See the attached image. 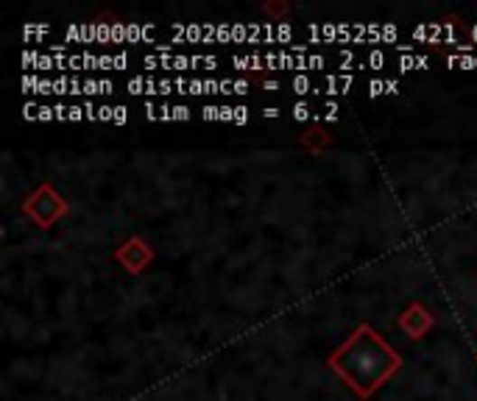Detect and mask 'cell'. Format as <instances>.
Returning <instances> with one entry per match:
<instances>
[{
  "label": "cell",
  "instance_id": "6da1fadb",
  "mask_svg": "<svg viewBox=\"0 0 477 401\" xmlns=\"http://www.w3.org/2000/svg\"><path fill=\"white\" fill-rule=\"evenodd\" d=\"M397 365V354L369 326L358 329L355 338L332 357V368L360 396H369L377 385H383Z\"/></svg>",
  "mask_w": 477,
  "mask_h": 401
},
{
  "label": "cell",
  "instance_id": "7a4b0ae2",
  "mask_svg": "<svg viewBox=\"0 0 477 401\" xmlns=\"http://www.w3.org/2000/svg\"><path fill=\"white\" fill-rule=\"evenodd\" d=\"M413 40H425V42H433V45H461V37L453 23H425V25H416L410 31Z\"/></svg>",
  "mask_w": 477,
  "mask_h": 401
},
{
  "label": "cell",
  "instance_id": "3957f363",
  "mask_svg": "<svg viewBox=\"0 0 477 401\" xmlns=\"http://www.w3.org/2000/svg\"><path fill=\"white\" fill-rule=\"evenodd\" d=\"M65 37H68V42H81V45H92V42H98V23L68 25Z\"/></svg>",
  "mask_w": 477,
  "mask_h": 401
},
{
  "label": "cell",
  "instance_id": "277c9868",
  "mask_svg": "<svg viewBox=\"0 0 477 401\" xmlns=\"http://www.w3.org/2000/svg\"><path fill=\"white\" fill-rule=\"evenodd\" d=\"M154 40V25L151 23H126V42H151Z\"/></svg>",
  "mask_w": 477,
  "mask_h": 401
},
{
  "label": "cell",
  "instance_id": "5b68a950",
  "mask_svg": "<svg viewBox=\"0 0 477 401\" xmlns=\"http://www.w3.org/2000/svg\"><path fill=\"white\" fill-rule=\"evenodd\" d=\"M129 92L132 95H159V81L148 76H135L129 81Z\"/></svg>",
  "mask_w": 477,
  "mask_h": 401
},
{
  "label": "cell",
  "instance_id": "8992f818",
  "mask_svg": "<svg viewBox=\"0 0 477 401\" xmlns=\"http://www.w3.org/2000/svg\"><path fill=\"white\" fill-rule=\"evenodd\" d=\"M352 76H324V92L327 95H341V92H349L352 87Z\"/></svg>",
  "mask_w": 477,
  "mask_h": 401
},
{
  "label": "cell",
  "instance_id": "52a82bcc",
  "mask_svg": "<svg viewBox=\"0 0 477 401\" xmlns=\"http://www.w3.org/2000/svg\"><path fill=\"white\" fill-rule=\"evenodd\" d=\"M232 64H235V70H263V67H266V56H257V53H251V56H232Z\"/></svg>",
  "mask_w": 477,
  "mask_h": 401
},
{
  "label": "cell",
  "instance_id": "ba28073f",
  "mask_svg": "<svg viewBox=\"0 0 477 401\" xmlns=\"http://www.w3.org/2000/svg\"><path fill=\"white\" fill-rule=\"evenodd\" d=\"M115 87H112V81L109 79H87L84 81V95L87 98H92V95H109Z\"/></svg>",
  "mask_w": 477,
  "mask_h": 401
},
{
  "label": "cell",
  "instance_id": "9c48e42d",
  "mask_svg": "<svg viewBox=\"0 0 477 401\" xmlns=\"http://www.w3.org/2000/svg\"><path fill=\"white\" fill-rule=\"evenodd\" d=\"M399 70H427V59L425 56H416V53H405L399 56Z\"/></svg>",
  "mask_w": 477,
  "mask_h": 401
},
{
  "label": "cell",
  "instance_id": "30bf717a",
  "mask_svg": "<svg viewBox=\"0 0 477 401\" xmlns=\"http://www.w3.org/2000/svg\"><path fill=\"white\" fill-rule=\"evenodd\" d=\"M291 89H294L296 95H307V92H315V84H313V79H310V76L296 73V76L291 79Z\"/></svg>",
  "mask_w": 477,
  "mask_h": 401
},
{
  "label": "cell",
  "instance_id": "8fae6325",
  "mask_svg": "<svg viewBox=\"0 0 477 401\" xmlns=\"http://www.w3.org/2000/svg\"><path fill=\"white\" fill-rule=\"evenodd\" d=\"M51 33V25H23V37L25 40H40V37H48Z\"/></svg>",
  "mask_w": 477,
  "mask_h": 401
},
{
  "label": "cell",
  "instance_id": "7c38bea8",
  "mask_svg": "<svg viewBox=\"0 0 477 401\" xmlns=\"http://www.w3.org/2000/svg\"><path fill=\"white\" fill-rule=\"evenodd\" d=\"M363 67H369V70H383V67H386V53L383 51H371L366 56Z\"/></svg>",
  "mask_w": 477,
  "mask_h": 401
},
{
  "label": "cell",
  "instance_id": "4fadbf2b",
  "mask_svg": "<svg viewBox=\"0 0 477 401\" xmlns=\"http://www.w3.org/2000/svg\"><path fill=\"white\" fill-rule=\"evenodd\" d=\"M291 37H294V28H291V23H276L274 42H276V45H282V42H291Z\"/></svg>",
  "mask_w": 477,
  "mask_h": 401
},
{
  "label": "cell",
  "instance_id": "5bb4252c",
  "mask_svg": "<svg viewBox=\"0 0 477 401\" xmlns=\"http://www.w3.org/2000/svg\"><path fill=\"white\" fill-rule=\"evenodd\" d=\"M215 42H235V37H232V23H218V25H215Z\"/></svg>",
  "mask_w": 477,
  "mask_h": 401
},
{
  "label": "cell",
  "instance_id": "9a60e30c",
  "mask_svg": "<svg viewBox=\"0 0 477 401\" xmlns=\"http://www.w3.org/2000/svg\"><path fill=\"white\" fill-rule=\"evenodd\" d=\"M171 70H179V73L193 70V61H190V56H184V53H176L173 61H171Z\"/></svg>",
  "mask_w": 477,
  "mask_h": 401
},
{
  "label": "cell",
  "instance_id": "2e32d148",
  "mask_svg": "<svg viewBox=\"0 0 477 401\" xmlns=\"http://www.w3.org/2000/svg\"><path fill=\"white\" fill-rule=\"evenodd\" d=\"M193 67H204V70H215L218 67V56H190Z\"/></svg>",
  "mask_w": 477,
  "mask_h": 401
},
{
  "label": "cell",
  "instance_id": "e0dca14e",
  "mask_svg": "<svg viewBox=\"0 0 477 401\" xmlns=\"http://www.w3.org/2000/svg\"><path fill=\"white\" fill-rule=\"evenodd\" d=\"M383 92H391V81H383V79H374V81H369V95H371V98L383 95Z\"/></svg>",
  "mask_w": 477,
  "mask_h": 401
},
{
  "label": "cell",
  "instance_id": "ac0fdd59",
  "mask_svg": "<svg viewBox=\"0 0 477 401\" xmlns=\"http://www.w3.org/2000/svg\"><path fill=\"white\" fill-rule=\"evenodd\" d=\"M34 70H40V73L56 70V59H53L51 53H40V59H37V67H34Z\"/></svg>",
  "mask_w": 477,
  "mask_h": 401
},
{
  "label": "cell",
  "instance_id": "d6986e66",
  "mask_svg": "<svg viewBox=\"0 0 477 401\" xmlns=\"http://www.w3.org/2000/svg\"><path fill=\"white\" fill-rule=\"evenodd\" d=\"M68 92H70V79L68 76L53 79V95H68Z\"/></svg>",
  "mask_w": 477,
  "mask_h": 401
},
{
  "label": "cell",
  "instance_id": "ffe728a7",
  "mask_svg": "<svg viewBox=\"0 0 477 401\" xmlns=\"http://www.w3.org/2000/svg\"><path fill=\"white\" fill-rule=\"evenodd\" d=\"M112 42L115 45L126 42V23H112Z\"/></svg>",
  "mask_w": 477,
  "mask_h": 401
},
{
  "label": "cell",
  "instance_id": "44dd1931",
  "mask_svg": "<svg viewBox=\"0 0 477 401\" xmlns=\"http://www.w3.org/2000/svg\"><path fill=\"white\" fill-rule=\"evenodd\" d=\"M37 81H40V76H34V73L23 76V92H25V95H34V89H37Z\"/></svg>",
  "mask_w": 477,
  "mask_h": 401
},
{
  "label": "cell",
  "instance_id": "7402d4cb",
  "mask_svg": "<svg viewBox=\"0 0 477 401\" xmlns=\"http://www.w3.org/2000/svg\"><path fill=\"white\" fill-rule=\"evenodd\" d=\"M338 61H341L343 70H349V64H355V61H358V56H355L352 51H341V53H338Z\"/></svg>",
  "mask_w": 477,
  "mask_h": 401
},
{
  "label": "cell",
  "instance_id": "603a6c76",
  "mask_svg": "<svg viewBox=\"0 0 477 401\" xmlns=\"http://www.w3.org/2000/svg\"><path fill=\"white\" fill-rule=\"evenodd\" d=\"M126 112H129L126 107H115V112H112V123H115V126H126V120H129V115H126Z\"/></svg>",
  "mask_w": 477,
  "mask_h": 401
},
{
  "label": "cell",
  "instance_id": "cb8c5ba5",
  "mask_svg": "<svg viewBox=\"0 0 477 401\" xmlns=\"http://www.w3.org/2000/svg\"><path fill=\"white\" fill-rule=\"evenodd\" d=\"M53 92V81L51 79H42L40 76V81H37V89H34V95H51Z\"/></svg>",
  "mask_w": 477,
  "mask_h": 401
},
{
  "label": "cell",
  "instance_id": "d4e9b609",
  "mask_svg": "<svg viewBox=\"0 0 477 401\" xmlns=\"http://www.w3.org/2000/svg\"><path fill=\"white\" fill-rule=\"evenodd\" d=\"M187 95H207L204 81H201V79H190V89H187Z\"/></svg>",
  "mask_w": 477,
  "mask_h": 401
},
{
  "label": "cell",
  "instance_id": "484cf974",
  "mask_svg": "<svg viewBox=\"0 0 477 401\" xmlns=\"http://www.w3.org/2000/svg\"><path fill=\"white\" fill-rule=\"evenodd\" d=\"M310 112H313V109L304 104V100H302V104H296V107H294V117H296V120H307V117H310Z\"/></svg>",
  "mask_w": 477,
  "mask_h": 401
},
{
  "label": "cell",
  "instance_id": "4316f807",
  "mask_svg": "<svg viewBox=\"0 0 477 401\" xmlns=\"http://www.w3.org/2000/svg\"><path fill=\"white\" fill-rule=\"evenodd\" d=\"M40 109L42 107H37V104H25V109H23L25 120H40Z\"/></svg>",
  "mask_w": 477,
  "mask_h": 401
},
{
  "label": "cell",
  "instance_id": "83f0119b",
  "mask_svg": "<svg viewBox=\"0 0 477 401\" xmlns=\"http://www.w3.org/2000/svg\"><path fill=\"white\" fill-rule=\"evenodd\" d=\"M37 59H40V51H25L23 53V64L25 67H37Z\"/></svg>",
  "mask_w": 477,
  "mask_h": 401
},
{
  "label": "cell",
  "instance_id": "f1b7e54d",
  "mask_svg": "<svg viewBox=\"0 0 477 401\" xmlns=\"http://www.w3.org/2000/svg\"><path fill=\"white\" fill-rule=\"evenodd\" d=\"M171 92H176L173 79H159V95H171Z\"/></svg>",
  "mask_w": 477,
  "mask_h": 401
},
{
  "label": "cell",
  "instance_id": "f546056e",
  "mask_svg": "<svg viewBox=\"0 0 477 401\" xmlns=\"http://www.w3.org/2000/svg\"><path fill=\"white\" fill-rule=\"evenodd\" d=\"M201 117H204V120H220V107H204V109H201Z\"/></svg>",
  "mask_w": 477,
  "mask_h": 401
},
{
  "label": "cell",
  "instance_id": "4dcf8cb0",
  "mask_svg": "<svg viewBox=\"0 0 477 401\" xmlns=\"http://www.w3.org/2000/svg\"><path fill=\"white\" fill-rule=\"evenodd\" d=\"M87 117V112H84V107H70V123H79V120H84Z\"/></svg>",
  "mask_w": 477,
  "mask_h": 401
},
{
  "label": "cell",
  "instance_id": "1f68e13d",
  "mask_svg": "<svg viewBox=\"0 0 477 401\" xmlns=\"http://www.w3.org/2000/svg\"><path fill=\"white\" fill-rule=\"evenodd\" d=\"M173 120H190V109L184 104L173 107Z\"/></svg>",
  "mask_w": 477,
  "mask_h": 401
},
{
  "label": "cell",
  "instance_id": "d6a6232c",
  "mask_svg": "<svg viewBox=\"0 0 477 401\" xmlns=\"http://www.w3.org/2000/svg\"><path fill=\"white\" fill-rule=\"evenodd\" d=\"M235 123H238V126L248 123V109H246V107H235Z\"/></svg>",
  "mask_w": 477,
  "mask_h": 401
},
{
  "label": "cell",
  "instance_id": "836d02e7",
  "mask_svg": "<svg viewBox=\"0 0 477 401\" xmlns=\"http://www.w3.org/2000/svg\"><path fill=\"white\" fill-rule=\"evenodd\" d=\"M129 64V53H115V70H126Z\"/></svg>",
  "mask_w": 477,
  "mask_h": 401
},
{
  "label": "cell",
  "instance_id": "e575fe53",
  "mask_svg": "<svg viewBox=\"0 0 477 401\" xmlns=\"http://www.w3.org/2000/svg\"><path fill=\"white\" fill-rule=\"evenodd\" d=\"M324 117H327V120H335V117H338V104L327 100V104H324Z\"/></svg>",
  "mask_w": 477,
  "mask_h": 401
},
{
  "label": "cell",
  "instance_id": "d590c367",
  "mask_svg": "<svg viewBox=\"0 0 477 401\" xmlns=\"http://www.w3.org/2000/svg\"><path fill=\"white\" fill-rule=\"evenodd\" d=\"M84 112H87V120L92 123V120H98V107L92 104V100H87V107H84Z\"/></svg>",
  "mask_w": 477,
  "mask_h": 401
},
{
  "label": "cell",
  "instance_id": "8d00e7d4",
  "mask_svg": "<svg viewBox=\"0 0 477 401\" xmlns=\"http://www.w3.org/2000/svg\"><path fill=\"white\" fill-rule=\"evenodd\" d=\"M40 120H42V123H48V120H56V112H53V107H45V104H42V109H40Z\"/></svg>",
  "mask_w": 477,
  "mask_h": 401
},
{
  "label": "cell",
  "instance_id": "74e56055",
  "mask_svg": "<svg viewBox=\"0 0 477 401\" xmlns=\"http://www.w3.org/2000/svg\"><path fill=\"white\" fill-rule=\"evenodd\" d=\"M232 92H235V95H246V92H248V84L238 79V81H232Z\"/></svg>",
  "mask_w": 477,
  "mask_h": 401
},
{
  "label": "cell",
  "instance_id": "f35d334b",
  "mask_svg": "<svg viewBox=\"0 0 477 401\" xmlns=\"http://www.w3.org/2000/svg\"><path fill=\"white\" fill-rule=\"evenodd\" d=\"M112 112H115V107H98V120H109L112 123Z\"/></svg>",
  "mask_w": 477,
  "mask_h": 401
},
{
  "label": "cell",
  "instance_id": "ab89813d",
  "mask_svg": "<svg viewBox=\"0 0 477 401\" xmlns=\"http://www.w3.org/2000/svg\"><path fill=\"white\" fill-rule=\"evenodd\" d=\"M220 95H232V79L220 81Z\"/></svg>",
  "mask_w": 477,
  "mask_h": 401
},
{
  "label": "cell",
  "instance_id": "60d3db41",
  "mask_svg": "<svg viewBox=\"0 0 477 401\" xmlns=\"http://www.w3.org/2000/svg\"><path fill=\"white\" fill-rule=\"evenodd\" d=\"M263 87H266L268 92H276V89H279V81H266Z\"/></svg>",
  "mask_w": 477,
  "mask_h": 401
},
{
  "label": "cell",
  "instance_id": "b9f144b4",
  "mask_svg": "<svg viewBox=\"0 0 477 401\" xmlns=\"http://www.w3.org/2000/svg\"><path fill=\"white\" fill-rule=\"evenodd\" d=\"M276 115H279V109H274V107H271V109H263V117H276Z\"/></svg>",
  "mask_w": 477,
  "mask_h": 401
}]
</instances>
